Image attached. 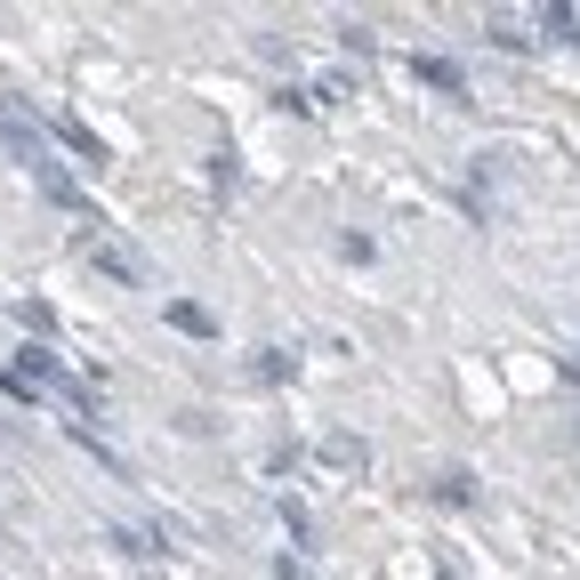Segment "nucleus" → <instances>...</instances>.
Listing matches in <instances>:
<instances>
[{"label":"nucleus","mask_w":580,"mask_h":580,"mask_svg":"<svg viewBox=\"0 0 580 580\" xmlns=\"http://www.w3.org/2000/svg\"><path fill=\"white\" fill-rule=\"evenodd\" d=\"M420 81H435V89H460V65H444V57H420Z\"/></svg>","instance_id":"1"}]
</instances>
